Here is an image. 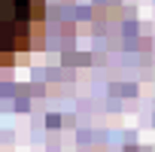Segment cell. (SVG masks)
<instances>
[{
	"label": "cell",
	"instance_id": "obj_1",
	"mask_svg": "<svg viewBox=\"0 0 155 152\" xmlns=\"http://www.w3.org/2000/svg\"><path fill=\"white\" fill-rule=\"evenodd\" d=\"M46 25V0H0V67L37 49Z\"/></svg>",
	"mask_w": 155,
	"mask_h": 152
}]
</instances>
